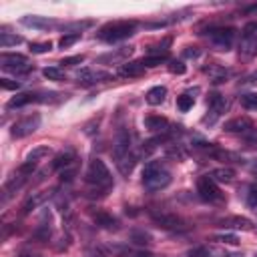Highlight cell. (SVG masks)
<instances>
[{
  "instance_id": "1",
  "label": "cell",
  "mask_w": 257,
  "mask_h": 257,
  "mask_svg": "<svg viewBox=\"0 0 257 257\" xmlns=\"http://www.w3.org/2000/svg\"><path fill=\"white\" fill-rule=\"evenodd\" d=\"M84 181H86V185H90V191L92 193H98V197H104L106 191L114 185L108 167L100 159H92L88 163V169L84 173Z\"/></svg>"
},
{
  "instance_id": "2",
  "label": "cell",
  "mask_w": 257,
  "mask_h": 257,
  "mask_svg": "<svg viewBox=\"0 0 257 257\" xmlns=\"http://www.w3.org/2000/svg\"><path fill=\"white\" fill-rule=\"evenodd\" d=\"M139 22L137 20H114V22H106L104 26H100V30L96 32V38L102 42H120L128 36L135 34Z\"/></svg>"
},
{
  "instance_id": "3",
  "label": "cell",
  "mask_w": 257,
  "mask_h": 257,
  "mask_svg": "<svg viewBox=\"0 0 257 257\" xmlns=\"http://www.w3.org/2000/svg\"><path fill=\"white\" fill-rule=\"evenodd\" d=\"M143 185L147 191H161L171 185V173L159 161H149L143 167Z\"/></svg>"
},
{
  "instance_id": "4",
  "label": "cell",
  "mask_w": 257,
  "mask_h": 257,
  "mask_svg": "<svg viewBox=\"0 0 257 257\" xmlns=\"http://www.w3.org/2000/svg\"><path fill=\"white\" fill-rule=\"evenodd\" d=\"M0 68L6 72H12V74H26L32 70V64L24 54L2 52L0 54Z\"/></svg>"
},
{
  "instance_id": "5",
  "label": "cell",
  "mask_w": 257,
  "mask_h": 257,
  "mask_svg": "<svg viewBox=\"0 0 257 257\" xmlns=\"http://www.w3.org/2000/svg\"><path fill=\"white\" fill-rule=\"evenodd\" d=\"M235 28L231 26H215V28H209L207 30V38L209 42L217 48V50H231L233 42H235Z\"/></svg>"
},
{
  "instance_id": "6",
  "label": "cell",
  "mask_w": 257,
  "mask_h": 257,
  "mask_svg": "<svg viewBox=\"0 0 257 257\" xmlns=\"http://www.w3.org/2000/svg\"><path fill=\"white\" fill-rule=\"evenodd\" d=\"M197 195L203 201H207V203H223L225 201V195L221 193L219 185L209 175L199 177V181H197Z\"/></svg>"
},
{
  "instance_id": "7",
  "label": "cell",
  "mask_w": 257,
  "mask_h": 257,
  "mask_svg": "<svg viewBox=\"0 0 257 257\" xmlns=\"http://www.w3.org/2000/svg\"><path fill=\"white\" fill-rule=\"evenodd\" d=\"M40 122H42V116H40L38 112H34V114H26V116H22L20 120H16V122L12 124L10 135H12L14 139H24V137L36 133L38 126H40Z\"/></svg>"
},
{
  "instance_id": "8",
  "label": "cell",
  "mask_w": 257,
  "mask_h": 257,
  "mask_svg": "<svg viewBox=\"0 0 257 257\" xmlns=\"http://www.w3.org/2000/svg\"><path fill=\"white\" fill-rule=\"evenodd\" d=\"M151 217L157 227L167 229V231H187L189 229V223L175 213H151Z\"/></svg>"
},
{
  "instance_id": "9",
  "label": "cell",
  "mask_w": 257,
  "mask_h": 257,
  "mask_svg": "<svg viewBox=\"0 0 257 257\" xmlns=\"http://www.w3.org/2000/svg\"><path fill=\"white\" fill-rule=\"evenodd\" d=\"M76 80H78V84H82V86H92V84H98V82L114 80V74H112V72H106V70L82 68V70L76 74Z\"/></svg>"
},
{
  "instance_id": "10",
  "label": "cell",
  "mask_w": 257,
  "mask_h": 257,
  "mask_svg": "<svg viewBox=\"0 0 257 257\" xmlns=\"http://www.w3.org/2000/svg\"><path fill=\"white\" fill-rule=\"evenodd\" d=\"M225 133H233V135H243V137H255V126L251 122V118L247 116H237L225 122Z\"/></svg>"
},
{
  "instance_id": "11",
  "label": "cell",
  "mask_w": 257,
  "mask_h": 257,
  "mask_svg": "<svg viewBox=\"0 0 257 257\" xmlns=\"http://www.w3.org/2000/svg\"><path fill=\"white\" fill-rule=\"evenodd\" d=\"M143 124H145V128L147 131H151V133H159V135H171L173 131V126H171V122L165 118V116H161V114H147L145 116V120H143Z\"/></svg>"
},
{
  "instance_id": "12",
  "label": "cell",
  "mask_w": 257,
  "mask_h": 257,
  "mask_svg": "<svg viewBox=\"0 0 257 257\" xmlns=\"http://www.w3.org/2000/svg\"><path fill=\"white\" fill-rule=\"evenodd\" d=\"M217 225L223 227V229H239V231H253V229H255L253 221L247 219V217H241V215H229V217H223V219L217 221Z\"/></svg>"
},
{
  "instance_id": "13",
  "label": "cell",
  "mask_w": 257,
  "mask_h": 257,
  "mask_svg": "<svg viewBox=\"0 0 257 257\" xmlns=\"http://www.w3.org/2000/svg\"><path fill=\"white\" fill-rule=\"evenodd\" d=\"M90 217H92V221H94L100 229H106V231H118V227H120L118 219H116V217H112L110 213L102 211V209L90 211Z\"/></svg>"
},
{
  "instance_id": "14",
  "label": "cell",
  "mask_w": 257,
  "mask_h": 257,
  "mask_svg": "<svg viewBox=\"0 0 257 257\" xmlns=\"http://www.w3.org/2000/svg\"><path fill=\"white\" fill-rule=\"evenodd\" d=\"M239 56L243 60H251L257 56V34H243L239 42Z\"/></svg>"
},
{
  "instance_id": "15",
  "label": "cell",
  "mask_w": 257,
  "mask_h": 257,
  "mask_svg": "<svg viewBox=\"0 0 257 257\" xmlns=\"http://www.w3.org/2000/svg\"><path fill=\"white\" fill-rule=\"evenodd\" d=\"M20 22H22L24 26H28V28H36V30L52 28V26L58 24L56 20H52V18H48V16H38V14H26V16H22Z\"/></svg>"
},
{
  "instance_id": "16",
  "label": "cell",
  "mask_w": 257,
  "mask_h": 257,
  "mask_svg": "<svg viewBox=\"0 0 257 257\" xmlns=\"http://www.w3.org/2000/svg\"><path fill=\"white\" fill-rule=\"evenodd\" d=\"M137 161H139V153H137V151H131V153L120 155V157H116V159H114L116 169H118V173H120L122 177H128V175L133 173V169H135Z\"/></svg>"
},
{
  "instance_id": "17",
  "label": "cell",
  "mask_w": 257,
  "mask_h": 257,
  "mask_svg": "<svg viewBox=\"0 0 257 257\" xmlns=\"http://www.w3.org/2000/svg\"><path fill=\"white\" fill-rule=\"evenodd\" d=\"M32 102H38V92H18L16 96H12L8 102H6V108H22L26 104H32Z\"/></svg>"
},
{
  "instance_id": "18",
  "label": "cell",
  "mask_w": 257,
  "mask_h": 257,
  "mask_svg": "<svg viewBox=\"0 0 257 257\" xmlns=\"http://www.w3.org/2000/svg\"><path fill=\"white\" fill-rule=\"evenodd\" d=\"M207 104H209L211 112L217 114V116H221V114L229 108V100H227L223 94H219V92H211V94L207 96Z\"/></svg>"
},
{
  "instance_id": "19",
  "label": "cell",
  "mask_w": 257,
  "mask_h": 257,
  "mask_svg": "<svg viewBox=\"0 0 257 257\" xmlns=\"http://www.w3.org/2000/svg\"><path fill=\"white\" fill-rule=\"evenodd\" d=\"M74 161H76V153H74L72 149H64V151H60V153L54 157V161H52V169L62 171V169H66V167H72Z\"/></svg>"
},
{
  "instance_id": "20",
  "label": "cell",
  "mask_w": 257,
  "mask_h": 257,
  "mask_svg": "<svg viewBox=\"0 0 257 257\" xmlns=\"http://www.w3.org/2000/svg\"><path fill=\"white\" fill-rule=\"evenodd\" d=\"M145 64L141 60H131V62H124L118 70L120 76H126V78H137V76H143L145 74Z\"/></svg>"
},
{
  "instance_id": "21",
  "label": "cell",
  "mask_w": 257,
  "mask_h": 257,
  "mask_svg": "<svg viewBox=\"0 0 257 257\" xmlns=\"http://www.w3.org/2000/svg\"><path fill=\"white\" fill-rule=\"evenodd\" d=\"M50 197V193L48 191H38V193H32L26 201H24V205H22V215H28L30 211H34L36 207H40L46 199Z\"/></svg>"
},
{
  "instance_id": "22",
  "label": "cell",
  "mask_w": 257,
  "mask_h": 257,
  "mask_svg": "<svg viewBox=\"0 0 257 257\" xmlns=\"http://www.w3.org/2000/svg\"><path fill=\"white\" fill-rule=\"evenodd\" d=\"M189 257H227L225 249L215 247V245H203V247H195L189 251Z\"/></svg>"
},
{
  "instance_id": "23",
  "label": "cell",
  "mask_w": 257,
  "mask_h": 257,
  "mask_svg": "<svg viewBox=\"0 0 257 257\" xmlns=\"http://www.w3.org/2000/svg\"><path fill=\"white\" fill-rule=\"evenodd\" d=\"M50 235H52V225H50V217L46 219V215H44V219L38 223V227L32 231V239L34 241H38V243H46L48 239H50Z\"/></svg>"
},
{
  "instance_id": "24",
  "label": "cell",
  "mask_w": 257,
  "mask_h": 257,
  "mask_svg": "<svg viewBox=\"0 0 257 257\" xmlns=\"http://www.w3.org/2000/svg\"><path fill=\"white\" fill-rule=\"evenodd\" d=\"M209 177L215 183H231L235 179V169L233 167H217L209 173Z\"/></svg>"
},
{
  "instance_id": "25",
  "label": "cell",
  "mask_w": 257,
  "mask_h": 257,
  "mask_svg": "<svg viewBox=\"0 0 257 257\" xmlns=\"http://www.w3.org/2000/svg\"><path fill=\"white\" fill-rule=\"evenodd\" d=\"M24 183H26V177H22V175L16 177V175H14V177L4 185V189H2V201H8V199H10V197H12Z\"/></svg>"
},
{
  "instance_id": "26",
  "label": "cell",
  "mask_w": 257,
  "mask_h": 257,
  "mask_svg": "<svg viewBox=\"0 0 257 257\" xmlns=\"http://www.w3.org/2000/svg\"><path fill=\"white\" fill-rule=\"evenodd\" d=\"M165 96H167V88L159 84V86H153V88H149V90H147V94H145V100H147L149 104L157 106V104L165 102Z\"/></svg>"
},
{
  "instance_id": "27",
  "label": "cell",
  "mask_w": 257,
  "mask_h": 257,
  "mask_svg": "<svg viewBox=\"0 0 257 257\" xmlns=\"http://www.w3.org/2000/svg\"><path fill=\"white\" fill-rule=\"evenodd\" d=\"M92 24H94L92 20H72V22L62 24V30H64V34H80L82 30L90 28Z\"/></svg>"
},
{
  "instance_id": "28",
  "label": "cell",
  "mask_w": 257,
  "mask_h": 257,
  "mask_svg": "<svg viewBox=\"0 0 257 257\" xmlns=\"http://www.w3.org/2000/svg\"><path fill=\"white\" fill-rule=\"evenodd\" d=\"M128 239H131V243H135V245H139V247H145V245H151V243H153L151 233H147L145 229H133V231L128 233Z\"/></svg>"
},
{
  "instance_id": "29",
  "label": "cell",
  "mask_w": 257,
  "mask_h": 257,
  "mask_svg": "<svg viewBox=\"0 0 257 257\" xmlns=\"http://www.w3.org/2000/svg\"><path fill=\"white\" fill-rule=\"evenodd\" d=\"M52 151H50V147H46V145H38V147H34L28 155H26V159L24 161H30V163H38L40 159H44V157H48Z\"/></svg>"
},
{
  "instance_id": "30",
  "label": "cell",
  "mask_w": 257,
  "mask_h": 257,
  "mask_svg": "<svg viewBox=\"0 0 257 257\" xmlns=\"http://www.w3.org/2000/svg\"><path fill=\"white\" fill-rule=\"evenodd\" d=\"M165 60H169V54H147L141 62L145 64V68H155Z\"/></svg>"
},
{
  "instance_id": "31",
  "label": "cell",
  "mask_w": 257,
  "mask_h": 257,
  "mask_svg": "<svg viewBox=\"0 0 257 257\" xmlns=\"http://www.w3.org/2000/svg\"><path fill=\"white\" fill-rule=\"evenodd\" d=\"M239 102L247 110H257V92H245L239 96Z\"/></svg>"
},
{
  "instance_id": "32",
  "label": "cell",
  "mask_w": 257,
  "mask_h": 257,
  "mask_svg": "<svg viewBox=\"0 0 257 257\" xmlns=\"http://www.w3.org/2000/svg\"><path fill=\"white\" fill-rule=\"evenodd\" d=\"M22 42V36L18 34H10V32H0V46L8 48V46H16Z\"/></svg>"
},
{
  "instance_id": "33",
  "label": "cell",
  "mask_w": 257,
  "mask_h": 257,
  "mask_svg": "<svg viewBox=\"0 0 257 257\" xmlns=\"http://www.w3.org/2000/svg\"><path fill=\"white\" fill-rule=\"evenodd\" d=\"M203 70L213 76V82H223V80L227 78V74H229V72H227L225 68H221V66H205Z\"/></svg>"
},
{
  "instance_id": "34",
  "label": "cell",
  "mask_w": 257,
  "mask_h": 257,
  "mask_svg": "<svg viewBox=\"0 0 257 257\" xmlns=\"http://www.w3.org/2000/svg\"><path fill=\"white\" fill-rule=\"evenodd\" d=\"M193 104H195V98H193L191 94H181V96H177V108H179L181 112L191 110Z\"/></svg>"
},
{
  "instance_id": "35",
  "label": "cell",
  "mask_w": 257,
  "mask_h": 257,
  "mask_svg": "<svg viewBox=\"0 0 257 257\" xmlns=\"http://www.w3.org/2000/svg\"><path fill=\"white\" fill-rule=\"evenodd\" d=\"M52 50V42L44 40V42H30V52L32 54H46Z\"/></svg>"
},
{
  "instance_id": "36",
  "label": "cell",
  "mask_w": 257,
  "mask_h": 257,
  "mask_svg": "<svg viewBox=\"0 0 257 257\" xmlns=\"http://www.w3.org/2000/svg\"><path fill=\"white\" fill-rule=\"evenodd\" d=\"M245 201H247L249 209H253V211L257 213V185H249V187H247Z\"/></svg>"
},
{
  "instance_id": "37",
  "label": "cell",
  "mask_w": 257,
  "mask_h": 257,
  "mask_svg": "<svg viewBox=\"0 0 257 257\" xmlns=\"http://www.w3.org/2000/svg\"><path fill=\"white\" fill-rule=\"evenodd\" d=\"M42 74H44V78H48V80H64V72H62L58 66H46V68L42 70Z\"/></svg>"
},
{
  "instance_id": "38",
  "label": "cell",
  "mask_w": 257,
  "mask_h": 257,
  "mask_svg": "<svg viewBox=\"0 0 257 257\" xmlns=\"http://www.w3.org/2000/svg\"><path fill=\"white\" fill-rule=\"evenodd\" d=\"M78 40H80V34H62L60 40H58V46L60 48H68V46L76 44Z\"/></svg>"
},
{
  "instance_id": "39",
  "label": "cell",
  "mask_w": 257,
  "mask_h": 257,
  "mask_svg": "<svg viewBox=\"0 0 257 257\" xmlns=\"http://www.w3.org/2000/svg\"><path fill=\"white\" fill-rule=\"evenodd\" d=\"M185 149L181 147V145H171L169 149H167V157H173V159H177V161H183L185 159Z\"/></svg>"
},
{
  "instance_id": "40",
  "label": "cell",
  "mask_w": 257,
  "mask_h": 257,
  "mask_svg": "<svg viewBox=\"0 0 257 257\" xmlns=\"http://www.w3.org/2000/svg\"><path fill=\"white\" fill-rule=\"evenodd\" d=\"M213 241H219V243H223V245H239V239H237L235 235H231V233L215 235V237H213Z\"/></svg>"
},
{
  "instance_id": "41",
  "label": "cell",
  "mask_w": 257,
  "mask_h": 257,
  "mask_svg": "<svg viewBox=\"0 0 257 257\" xmlns=\"http://www.w3.org/2000/svg\"><path fill=\"white\" fill-rule=\"evenodd\" d=\"M34 169H36V163H30V161H24L20 167H18V175H22V177H32V173H34Z\"/></svg>"
},
{
  "instance_id": "42",
  "label": "cell",
  "mask_w": 257,
  "mask_h": 257,
  "mask_svg": "<svg viewBox=\"0 0 257 257\" xmlns=\"http://www.w3.org/2000/svg\"><path fill=\"white\" fill-rule=\"evenodd\" d=\"M82 62H84V56L76 54V56H64L58 64H62V66H76V64H82Z\"/></svg>"
},
{
  "instance_id": "43",
  "label": "cell",
  "mask_w": 257,
  "mask_h": 257,
  "mask_svg": "<svg viewBox=\"0 0 257 257\" xmlns=\"http://www.w3.org/2000/svg\"><path fill=\"white\" fill-rule=\"evenodd\" d=\"M169 72L173 74H185L187 66L183 64V60H169Z\"/></svg>"
},
{
  "instance_id": "44",
  "label": "cell",
  "mask_w": 257,
  "mask_h": 257,
  "mask_svg": "<svg viewBox=\"0 0 257 257\" xmlns=\"http://www.w3.org/2000/svg\"><path fill=\"white\" fill-rule=\"evenodd\" d=\"M58 241H60V243H54V249H56V251H66V249L70 247L72 237H70L68 233H64V235H60V237H58Z\"/></svg>"
},
{
  "instance_id": "45",
  "label": "cell",
  "mask_w": 257,
  "mask_h": 257,
  "mask_svg": "<svg viewBox=\"0 0 257 257\" xmlns=\"http://www.w3.org/2000/svg\"><path fill=\"white\" fill-rule=\"evenodd\" d=\"M0 86L4 90H18L20 88V82L18 80H12V78H0Z\"/></svg>"
},
{
  "instance_id": "46",
  "label": "cell",
  "mask_w": 257,
  "mask_h": 257,
  "mask_svg": "<svg viewBox=\"0 0 257 257\" xmlns=\"http://www.w3.org/2000/svg\"><path fill=\"white\" fill-rule=\"evenodd\" d=\"M74 175H76V167L72 165V167H66V169H62L60 171V181H72L74 179Z\"/></svg>"
},
{
  "instance_id": "47",
  "label": "cell",
  "mask_w": 257,
  "mask_h": 257,
  "mask_svg": "<svg viewBox=\"0 0 257 257\" xmlns=\"http://www.w3.org/2000/svg\"><path fill=\"white\" fill-rule=\"evenodd\" d=\"M183 56L185 58H199L201 56V50L197 46H185L183 48Z\"/></svg>"
},
{
  "instance_id": "48",
  "label": "cell",
  "mask_w": 257,
  "mask_h": 257,
  "mask_svg": "<svg viewBox=\"0 0 257 257\" xmlns=\"http://www.w3.org/2000/svg\"><path fill=\"white\" fill-rule=\"evenodd\" d=\"M98 122H100V116H98V118H92L90 122H86V124H84V133H86V135L98 133Z\"/></svg>"
},
{
  "instance_id": "49",
  "label": "cell",
  "mask_w": 257,
  "mask_h": 257,
  "mask_svg": "<svg viewBox=\"0 0 257 257\" xmlns=\"http://www.w3.org/2000/svg\"><path fill=\"white\" fill-rule=\"evenodd\" d=\"M124 257H157V255H153L151 251H145V249H137V251H131L128 249V253Z\"/></svg>"
},
{
  "instance_id": "50",
  "label": "cell",
  "mask_w": 257,
  "mask_h": 257,
  "mask_svg": "<svg viewBox=\"0 0 257 257\" xmlns=\"http://www.w3.org/2000/svg\"><path fill=\"white\" fill-rule=\"evenodd\" d=\"M243 34H257V20L247 22V24L243 26Z\"/></svg>"
},
{
  "instance_id": "51",
  "label": "cell",
  "mask_w": 257,
  "mask_h": 257,
  "mask_svg": "<svg viewBox=\"0 0 257 257\" xmlns=\"http://www.w3.org/2000/svg\"><path fill=\"white\" fill-rule=\"evenodd\" d=\"M86 257H106V253L98 247H90V249H86Z\"/></svg>"
},
{
  "instance_id": "52",
  "label": "cell",
  "mask_w": 257,
  "mask_h": 257,
  "mask_svg": "<svg viewBox=\"0 0 257 257\" xmlns=\"http://www.w3.org/2000/svg\"><path fill=\"white\" fill-rule=\"evenodd\" d=\"M241 84H257V72H251V74H247V76L241 80Z\"/></svg>"
},
{
  "instance_id": "53",
  "label": "cell",
  "mask_w": 257,
  "mask_h": 257,
  "mask_svg": "<svg viewBox=\"0 0 257 257\" xmlns=\"http://www.w3.org/2000/svg\"><path fill=\"white\" fill-rule=\"evenodd\" d=\"M249 169H251V173L257 177V159H253V161L249 163Z\"/></svg>"
},
{
  "instance_id": "54",
  "label": "cell",
  "mask_w": 257,
  "mask_h": 257,
  "mask_svg": "<svg viewBox=\"0 0 257 257\" xmlns=\"http://www.w3.org/2000/svg\"><path fill=\"white\" fill-rule=\"evenodd\" d=\"M20 257H38V255H36V253H22Z\"/></svg>"
},
{
  "instance_id": "55",
  "label": "cell",
  "mask_w": 257,
  "mask_h": 257,
  "mask_svg": "<svg viewBox=\"0 0 257 257\" xmlns=\"http://www.w3.org/2000/svg\"><path fill=\"white\" fill-rule=\"evenodd\" d=\"M227 257H245L243 253H233V255H227Z\"/></svg>"
},
{
  "instance_id": "56",
  "label": "cell",
  "mask_w": 257,
  "mask_h": 257,
  "mask_svg": "<svg viewBox=\"0 0 257 257\" xmlns=\"http://www.w3.org/2000/svg\"><path fill=\"white\" fill-rule=\"evenodd\" d=\"M253 257H257V253H255V255H253Z\"/></svg>"
}]
</instances>
